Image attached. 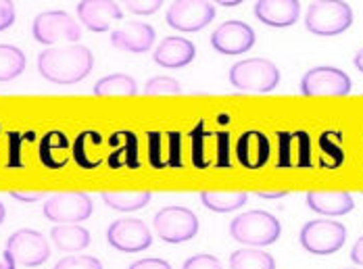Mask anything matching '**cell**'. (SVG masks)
I'll list each match as a JSON object with an SVG mask.
<instances>
[{
	"label": "cell",
	"mask_w": 363,
	"mask_h": 269,
	"mask_svg": "<svg viewBox=\"0 0 363 269\" xmlns=\"http://www.w3.org/2000/svg\"><path fill=\"white\" fill-rule=\"evenodd\" d=\"M94 55L82 44L48 48L38 55V71L50 84L73 86L92 74Z\"/></svg>",
	"instance_id": "obj_1"
},
{
	"label": "cell",
	"mask_w": 363,
	"mask_h": 269,
	"mask_svg": "<svg viewBox=\"0 0 363 269\" xmlns=\"http://www.w3.org/2000/svg\"><path fill=\"white\" fill-rule=\"evenodd\" d=\"M353 25V8L345 0H313L305 13V28L313 36L332 38Z\"/></svg>",
	"instance_id": "obj_2"
},
{
	"label": "cell",
	"mask_w": 363,
	"mask_h": 269,
	"mask_svg": "<svg viewBox=\"0 0 363 269\" xmlns=\"http://www.w3.org/2000/svg\"><path fill=\"white\" fill-rule=\"evenodd\" d=\"M280 234H282V226L280 222L267 213V211H261V209H255V211H247L238 217L232 219L230 224V236L245 244V246H269L274 242L280 240Z\"/></svg>",
	"instance_id": "obj_3"
},
{
	"label": "cell",
	"mask_w": 363,
	"mask_h": 269,
	"mask_svg": "<svg viewBox=\"0 0 363 269\" xmlns=\"http://www.w3.org/2000/svg\"><path fill=\"white\" fill-rule=\"evenodd\" d=\"M230 84L240 92H255L267 94L278 88L280 84V69L261 57L245 59L232 65L230 69Z\"/></svg>",
	"instance_id": "obj_4"
},
{
	"label": "cell",
	"mask_w": 363,
	"mask_h": 269,
	"mask_svg": "<svg viewBox=\"0 0 363 269\" xmlns=\"http://www.w3.org/2000/svg\"><path fill=\"white\" fill-rule=\"evenodd\" d=\"M298 242L311 255L318 257L334 255L347 242V228L334 219H313L301 228Z\"/></svg>",
	"instance_id": "obj_5"
},
{
	"label": "cell",
	"mask_w": 363,
	"mask_h": 269,
	"mask_svg": "<svg viewBox=\"0 0 363 269\" xmlns=\"http://www.w3.org/2000/svg\"><path fill=\"white\" fill-rule=\"evenodd\" d=\"M152 226L157 236L167 244H182L199 234V217L188 207H163L155 213Z\"/></svg>",
	"instance_id": "obj_6"
},
{
	"label": "cell",
	"mask_w": 363,
	"mask_h": 269,
	"mask_svg": "<svg viewBox=\"0 0 363 269\" xmlns=\"http://www.w3.org/2000/svg\"><path fill=\"white\" fill-rule=\"evenodd\" d=\"M32 36L44 46H52L57 42L77 44L82 38V28L65 11H44L32 23Z\"/></svg>",
	"instance_id": "obj_7"
},
{
	"label": "cell",
	"mask_w": 363,
	"mask_h": 269,
	"mask_svg": "<svg viewBox=\"0 0 363 269\" xmlns=\"http://www.w3.org/2000/svg\"><path fill=\"white\" fill-rule=\"evenodd\" d=\"M216 19V6L211 0H174L165 13L169 28L190 34L205 30Z\"/></svg>",
	"instance_id": "obj_8"
},
{
	"label": "cell",
	"mask_w": 363,
	"mask_h": 269,
	"mask_svg": "<svg viewBox=\"0 0 363 269\" xmlns=\"http://www.w3.org/2000/svg\"><path fill=\"white\" fill-rule=\"evenodd\" d=\"M4 253L11 255V259L17 265L38 268V265H42V263L48 261V257H50V244H48V240L38 230L23 228V230L13 231L9 236Z\"/></svg>",
	"instance_id": "obj_9"
},
{
	"label": "cell",
	"mask_w": 363,
	"mask_h": 269,
	"mask_svg": "<svg viewBox=\"0 0 363 269\" xmlns=\"http://www.w3.org/2000/svg\"><path fill=\"white\" fill-rule=\"evenodd\" d=\"M94 205L84 193H57L44 202V217L52 224H82L90 219Z\"/></svg>",
	"instance_id": "obj_10"
},
{
	"label": "cell",
	"mask_w": 363,
	"mask_h": 269,
	"mask_svg": "<svg viewBox=\"0 0 363 269\" xmlns=\"http://www.w3.org/2000/svg\"><path fill=\"white\" fill-rule=\"evenodd\" d=\"M303 96H347L353 90V81L338 67H313L301 77Z\"/></svg>",
	"instance_id": "obj_11"
},
{
	"label": "cell",
	"mask_w": 363,
	"mask_h": 269,
	"mask_svg": "<svg viewBox=\"0 0 363 269\" xmlns=\"http://www.w3.org/2000/svg\"><path fill=\"white\" fill-rule=\"evenodd\" d=\"M107 242L119 253H143L152 236L143 219H117L107 228Z\"/></svg>",
	"instance_id": "obj_12"
},
{
	"label": "cell",
	"mask_w": 363,
	"mask_h": 269,
	"mask_svg": "<svg viewBox=\"0 0 363 269\" xmlns=\"http://www.w3.org/2000/svg\"><path fill=\"white\" fill-rule=\"evenodd\" d=\"M255 30L245 21H225L211 34V46L219 55H242L255 46Z\"/></svg>",
	"instance_id": "obj_13"
},
{
	"label": "cell",
	"mask_w": 363,
	"mask_h": 269,
	"mask_svg": "<svg viewBox=\"0 0 363 269\" xmlns=\"http://www.w3.org/2000/svg\"><path fill=\"white\" fill-rule=\"evenodd\" d=\"M77 19L90 32H107L111 23L123 19V11L113 0H82L77 2Z\"/></svg>",
	"instance_id": "obj_14"
},
{
	"label": "cell",
	"mask_w": 363,
	"mask_h": 269,
	"mask_svg": "<svg viewBox=\"0 0 363 269\" xmlns=\"http://www.w3.org/2000/svg\"><path fill=\"white\" fill-rule=\"evenodd\" d=\"M155 38H157V34L150 23L128 21L111 34V44L119 50H125L132 55H143L152 48Z\"/></svg>",
	"instance_id": "obj_15"
},
{
	"label": "cell",
	"mask_w": 363,
	"mask_h": 269,
	"mask_svg": "<svg viewBox=\"0 0 363 269\" xmlns=\"http://www.w3.org/2000/svg\"><path fill=\"white\" fill-rule=\"evenodd\" d=\"M196 59L194 42L182 36H169L161 40V44L152 52V61L163 69H182Z\"/></svg>",
	"instance_id": "obj_16"
},
{
	"label": "cell",
	"mask_w": 363,
	"mask_h": 269,
	"mask_svg": "<svg viewBox=\"0 0 363 269\" xmlns=\"http://www.w3.org/2000/svg\"><path fill=\"white\" fill-rule=\"evenodd\" d=\"M255 17L269 28H291L301 17L298 0H257Z\"/></svg>",
	"instance_id": "obj_17"
},
{
	"label": "cell",
	"mask_w": 363,
	"mask_h": 269,
	"mask_svg": "<svg viewBox=\"0 0 363 269\" xmlns=\"http://www.w3.org/2000/svg\"><path fill=\"white\" fill-rule=\"evenodd\" d=\"M307 207L326 217H340L355 209L353 196L345 190H311L305 196Z\"/></svg>",
	"instance_id": "obj_18"
},
{
	"label": "cell",
	"mask_w": 363,
	"mask_h": 269,
	"mask_svg": "<svg viewBox=\"0 0 363 269\" xmlns=\"http://www.w3.org/2000/svg\"><path fill=\"white\" fill-rule=\"evenodd\" d=\"M236 154L242 167L247 169H261L269 161V140L261 132H245L238 140Z\"/></svg>",
	"instance_id": "obj_19"
},
{
	"label": "cell",
	"mask_w": 363,
	"mask_h": 269,
	"mask_svg": "<svg viewBox=\"0 0 363 269\" xmlns=\"http://www.w3.org/2000/svg\"><path fill=\"white\" fill-rule=\"evenodd\" d=\"M50 240L63 253H79L90 244V231L79 224H57L50 230Z\"/></svg>",
	"instance_id": "obj_20"
},
{
	"label": "cell",
	"mask_w": 363,
	"mask_h": 269,
	"mask_svg": "<svg viewBox=\"0 0 363 269\" xmlns=\"http://www.w3.org/2000/svg\"><path fill=\"white\" fill-rule=\"evenodd\" d=\"M249 200V194L245 190H203L201 202L216 213H232L236 209H242Z\"/></svg>",
	"instance_id": "obj_21"
},
{
	"label": "cell",
	"mask_w": 363,
	"mask_h": 269,
	"mask_svg": "<svg viewBox=\"0 0 363 269\" xmlns=\"http://www.w3.org/2000/svg\"><path fill=\"white\" fill-rule=\"evenodd\" d=\"M92 94L94 96H134L138 94V84L128 74H111V76L101 77L94 84Z\"/></svg>",
	"instance_id": "obj_22"
},
{
	"label": "cell",
	"mask_w": 363,
	"mask_h": 269,
	"mask_svg": "<svg viewBox=\"0 0 363 269\" xmlns=\"http://www.w3.org/2000/svg\"><path fill=\"white\" fill-rule=\"evenodd\" d=\"M103 202L121 213H132V211H140L150 202L152 194L148 190H123V193H103L101 194Z\"/></svg>",
	"instance_id": "obj_23"
},
{
	"label": "cell",
	"mask_w": 363,
	"mask_h": 269,
	"mask_svg": "<svg viewBox=\"0 0 363 269\" xmlns=\"http://www.w3.org/2000/svg\"><path fill=\"white\" fill-rule=\"evenodd\" d=\"M28 67L26 52L13 44H0V81L19 77Z\"/></svg>",
	"instance_id": "obj_24"
},
{
	"label": "cell",
	"mask_w": 363,
	"mask_h": 269,
	"mask_svg": "<svg viewBox=\"0 0 363 269\" xmlns=\"http://www.w3.org/2000/svg\"><path fill=\"white\" fill-rule=\"evenodd\" d=\"M230 269H276V261L261 248H240L230 255Z\"/></svg>",
	"instance_id": "obj_25"
},
{
	"label": "cell",
	"mask_w": 363,
	"mask_h": 269,
	"mask_svg": "<svg viewBox=\"0 0 363 269\" xmlns=\"http://www.w3.org/2000/svg\"><path fill=\"white\" fill-rule=\"evenodd\" d=\"M146 96H165V94H182V84L176 77L155 76L145 84Z\"/></svg>",
	"instance_id": "obj_26"
},
{
	"label": "cell",
	"mask_w": 363,
	"mask_h": 269,
	"mask_svg": "<svg viewBox=\"0 0 363 269\" xmlns=\"http://www.w3.org/2000/svg\"><path fill=\"white\" fill-rule=\"evenodd\" d=\"M52 269H103V263L92 255H67Z\"/></svg>",
	"instance_id": "obj_27"
},
{
	"label": "cell",
	"mask_w": 363,
	"mask_h": 269,
	"mask_svg": "<svg viewBox=\"0 0 363 269\" xmlns=\"http://www.w3.org/2000/svg\"><path fill=\"white\" fill-rule=\"evenodd\" d=\"M119 2H123V6L134 15H152L163 6L165 0H119Z\"/></svg>",
	"instance_id": "obj_28"
},
{
	"label": "cell",
	"mask_w": 363,
	"mask_h": 269,
	"mask_svg": "<svg viewBox=\"0 0 363 269\" xmlns=\"http://www.w3.org/2000/svg\"><path fill=\"white\" fill-rule=\"evenodd\" d=\"M182 269H223L221 268V261L218 257L209 255V253H201V255H194L190 259H186V263L182 265Z\"/></svg>",
	"instance_id": "obj_29"
},
{
	"label": "cell",
	"mask_w": 363,
	"mask_h": 269,
	"mask_svg": "<svg viewBox=\"0 0 363 269\" xmlns=\"http://www.w3.org/2000/svg\"><path fill=\"white\" fill-rule=\"evenodd\" d=\"M15 23V2L0 0V32L9 30Z\"/></svg>",
	"instance_id": "obj_30"
},
{
	"label": "cell",
	"mask_w": 363,
	"mask_h": 269,
	"mask_svg": "<svg viewBox=\"0 0 363 269\" xmlns=\"http://www.w3.org/2000/svg\"><path fill=\"white\" fill-rule=\"evenodd\" d=\"M128 269H172V265L165 261V259H157V257H150V259H140V261H134Z\"/></svg>",
	"instance_id": "obj_31"
},
{
	"label": "cell",
	"mask_w": 363,
	"mask_h": 269,
	"mask_svg": "<svg viewBox=\"0 0 363 269\" xmlns=\"http://www.w3.org/2000/svg\"><path fill=\"white\" fill-rule=\"evenodd\" d=\"M11 196L19 202H36L44 196V193L42 190H32V193L30 190H11Z\"/></svg>",
	"instance_id": "obj_32"
},
{
	"label": "cell",
	"mask_w": 363,
	"mask_h": 269,
	"mask_svg": "<svg viewBox=\"0 0 363 269\" xmlns=\"http://www.w3.org/2000/svg\"><path fill=\"white\" fill-rule=\"evenodd\" d=\"M351 261H353L355 265L363 268V236L353 244V248H351Z\"/></svg>",
	"instance_id": "obj_33"
},
{
	"label": "cell",
	"mask_w": 363,
	"mask_h": 269,
	"mask_svg": "<svg viewBox=\"0 0 363 269\" xmlns=\"http://www.w3.org/2000/svg\"><path fill=\"white\" fill-rule=\"evenodd\" d=\"M286 194L289 190H257V196H261V198H282Z\"/></svg>",
	"instance_id": "obj_34"
},
{
	"label": "cell",
	"mask_w": 363,
	"mask_h": 269,
	"mask_svg": "<svg viewBox=\"0 0 363 269\" xmlns=\"http://www.w3.org/2000/svg\"><path fill=\"white\" fill-rule=\"evenodd\" d=\"M211 2H216V4H219V6H228V8H232V6L242 4L245 0H211Z\"/></svg>",
	"instance_id": "obj_35"
},
{
	"label": "cell",
	"mask_w": 363,
	"mask_h": 269,
	"mask_svg": "<svg viewBox=\"0 0 363 269\" xmlns=\"http://www.w3.org/2000/svg\"><path fill=\"white\" fill-rule=\"evenodd\" d=\"M17 268V263L11 259V255H6L4 253V259H2V263H0V269H15Z\"/></svg>",
	"instance_id": "obj_36"
},
{
	"label": "cell",
	"mask_w": 363,
	"mask_h": 269,
	"mask_svg": "<svg viewBox=\"0 0 363 269\" xmlns=\"http://www.w3.org/2000/svg\"><path fill=\"white\" fill-rule=\"evenodd\" d=\"M353 63H355V67H357V69H359V71H362V74H363V48H362V50H359V52H357V55H355Z\"/></svg>",
	"instance_id": "obj_37"
},
{
	"label": "cell",
	"mask_w": 363,
	"mask_h": 269,
	"mask_svg": "<svg viewBox=\"0 0 363 269\" xmlns=\"http://www.w3.org/2000/svg\"><path fill=\"white\" fill-rule=\"evenodd\" d=\"M4 217H6V209H4V205L0 202V226H2V222H4Z\"/></svg>",
	"instance_id": "obj_38"
}]
</instances>
